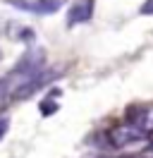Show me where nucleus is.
<instances>
[{"instance_id":"obj_1","label":"nucleus","mask_w":153,"mask_h":158,"mask_svg":"<svg viewBox=\"0 0 153 158\" xmlns=\"http://www.w3.org/2000/svg\"><path fill=\"white\" fill-rule=\"evenodd\" d=\"M148 139V132H143L141 127H136L132 122H127V125H117V127L110 129V134H108V141H110V146L115 148H132V146H139L141 141Z\"/></svg>"},{"instance_id":"obj_5","label":"nucleus","mask_w":153,"mask_h":158,"mask_svg":"<svg viewBox=\"0 0 153 158\" xmlns=\"http://www.w3.org/2000/svg\"><path fill=\"white\" fill-rule=\"evenodd\" d=\"M7 103H12V79L5 74L0 79V108H5Z\"/></svg>"},{"instance_id":"obj_2","label":"nucleus","mask_w":153,"mask_h":158,"mask_svg":"<svg viewBox=\"0 0 153 158\" xmlns=\"http://www.w3.org/2000/svg\"><path fill=\"white\" fill-rule=\"evenodd\" d=\"M10 7L22 12H34V15H55L57 10H62L67 0H5Z\"/></svg>"},{"instance_id":"obj_10","label":"nucleus","mask_w":153,"mask_h":158,"mask_svg":"<svg viewBox=\"0 0 153 158\" xmlns=\"http://www.w3.org/2000/svg\"><path fill=\"white\" fill-rule=\"evenodd\" d=\"M148 132H153V108H151V120H148Z\"/></svg>"},{"instance_id":"obj_11","label":"nucleus","mask_w":153,"mask_h":158,"mask_svg":"<svg viewBox=\"0 0 153 158\" xmlns=\"http://www.w3.org/2000/svg\"><path fill=\"white\" fill-rule=\"evenodd\" d=\"M0 60H2V50H0Z\"/></svg>"},{"instance_id":"obj_6","label":"nucleus","mask_w":153,"mask_h":158,"mask_svg":"<svg viewBox=\"0 0 153 158\" xmlns=\"http://www.w3.org/2000/svg\"><path fill=\"white\" fill-rule=\"evenodd\" d=\"M34 39H36V31L31 29V27H19L17 29V41H22V43H34Z\"/></svg>"},{"instance_id":"obj_4","label":"nucleus","mask_w":153,"mask_h":158,"mask_svg":"<svg viewBox=\"0 0 153 158\" xmlns=\"http://www.w3.org/2000/svg\"><path fill=\"white\" fill-rule=\"evenodd\" d=\"M96 0H74L67 10V27H76V24H86L93 17Z\"/></svg>"},{"instance_id":"obj_3","label":"nucleus","mask_w":153,"mask_h":158,"mask_svg":"<svg viewBox=\"0 0 153 158\" xmlns=\"http://www.w3.org/2000/svg\"><path fill=\"white\" fill-rule=\"evenodd\" d=\"M43 67H46V53L41 48H31L22 55V60L12 67V72L14 74H31V72H38Z\"/></svg>"},{"instance_id":"obj_9","label":"nucleus","mask_w":153,"mask_h":158,"mask_svg":"<svg viewBox=\"0 0 153 158\" xmlns=\"http://www.w3.org/2000/svg\"><path fill=\"white\" fill-rule=\"evenodd\" d=\"M141 15H153V0H143V5L139 7Z\"/></svg>"},{"instance_id":"obj_8","label":"nucleus","mask_w":153,"mask_h":158,"mask_svg":"<svg viewBox=\"0 0 153 158\" xmlns=\"http://www.w3.org/2000/svg\"><path fill=\"white\" fill-rule=\"evenodd\" d=\"M7 132H10V118H0V141L5 139Z\"/></svg>"},{"instance_id":"obj_7","label":"nucleus","mask_w":153,"mask_h":158,"mask_svg":"<svg viewBox=\"0 0 153 158\" xmlns=\"http://www.w3.org/2000/svg\"><path fill=\"white\" fill-rule=\"evenodd\" d=\"M57 110V98H46V101H41V113H43V115H53V113H55Z\"/></svg>"}]
</instances>
